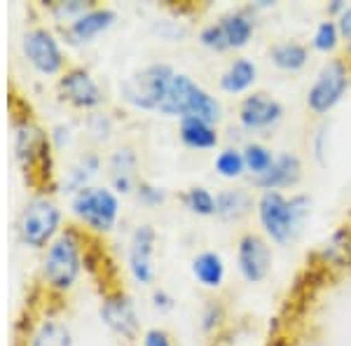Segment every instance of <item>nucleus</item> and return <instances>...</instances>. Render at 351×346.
Wrapping results in <instances>:
<instances>
[{
    "label": "nucleus",
    "instance_id": "obj_1",
    "mask_svg": "<svg viewBox=\"0 0 351 346\" xmlns=\"http://www.w3.org/2000/svg\"><path fill=\"white\" fill-rule=\"evenodd\" d=\"M164 115L199 117V120L216 124L220 120V103L208 92H204L199 84H195L188 75H173L167 89L162 106L157 108Z\"/></svg>",
    "mask_w": 351,
    "mask_h": 346
},
{
    "label": "nucleus",
    "instance_id": "obj_2",
    "mask_svg": "<svg viewBox=\"0 0 351 346\" xmlns=\"http://www.w3.org/2000/svg\"><path fill=\"white\" fill-rule=\"evenodd\" d=\"M304 213H307V199L304 197L286 199L281 192H265L258 201L260 223L276 243H286L295 234Z\"/></svg>",
    "mask_w": 351,
    "mask_h": 346
},
{
    "label": "nucleus",
    "instance_id": "obj_3",
    "mask_svg": "<svg viewBox=\"0 0 351 346\" xmlns=\"http://www.w3.org/2000/svg\"><path fill=\"white\" fill-rule=\"evenodd\" d=\"M173 68L169 64H152L143 71L134 73L127 82L122 84V96L132 106L141 110H157L167 96L169 84L173 80Z\"/></svg>",
    "mask_w": 351,
    "mask_h": 346
},
{
    "label": "nucleus",
    "instance_id": "obj_4",
    "mask_svg": "<svg viewBox=\"0 0 351 346\" xmlns=\"http://www.w3.org/2000/svg\"><path fill=\"white\" fill-rule=\"evenodd\" d=\"M80 274V243L73 232H66L49 246L47 260H45V279L49 286L66 291L75 283Z\"/></svg>",
    "mask_w": 351,
    "mask_h": 346
},
{
    "label": "nucleus",
    "instance_id": "obj_5",
    "mask_svg": "<svg viewBox=\"0 0 351 346\" xmlns=\"http://www.w3.org/2000/svg\"><path fill=\"white\" fill-rule=\"evenodd\" d=\"M73 211L82 223L99 232H106L115 225L120 203H117V197L106 187H84L73 197Z\"/></svg>",
    "mask_w": 351,
    "mask_h": 346
},
{
    "label": "nucleus",
    "instance_id": "obj_6",
    "mask_svg": "<svg viewBox=\"0 0 351 346\" xmlns=\"http://www.w3.org/2000/svg\"><path fill=\"white\" fill-rule=\"evenodd\" d=\"M253 19L246 12H230L216 24H208L202 31L199 40L204 47L216 49V52H225V49H239L248 45L253 36Z\"/></svg>",
    "mask_w": 351,
    "mask_h": 346
},
{
    "label": "nucleus",
    "instance_id": "obj_7",
    "mask_svg": "<svg viewBox=\"0 0 351 346\" xmlns=\"http://www.w3.org/2000/svg\"><path fill=\"white\" fill-rule=\"evenodd\" d=\"M349 75H347V66L342 61H328L321 68V73L316 75L314 84H311L309 94H307V103L314 112L324 115L330 108H335L339 103V99L347 92Z\"/></svg>",
    "mask_w": 351,
    "mask_h": 346
},
{
    "label": "nucleus",
    "instance_id": "obj_8",
    "mask_svg": "<svg viewBox=\"0 0 351 346\" xmlns=\"http://www.w3.org/2000/svg\"><path fill=\"white\" fill-rule=\"evenodd\" d=\"M61 213L52 201L33 199L21 215V239L33 248H43L54 236Z\"/></svg>",
    "mask_w": 351,
    "mask_h": 346
},
{
    "label": "nucleus",
    "instance_id": "obj_9",
    "mask_svg": "<svg viewBox=\"0 0 351 346\" xmlns=\"http://www.w3.org/2000/svg\"><path fill=\"white\" fill-rule=\"evenodd\" d=\"M24 54L40 73H56L64 64L59 42L45 28H33L24 36Z\"/></svg>",
    "mask_w": 351,
    "mask_h": 346
},
{
    "label": "nucleus",
    "instance_id": "obj_10",
    "mask_svg": "<svg viewBox=\"0 0 351 346\" xmlns=\"http://www.w3.org/2000/svg\"><path fill=\"white\" fill-rule=\"evenodd\" d=\"M237 262H239L241 276L248 283H258L267 276L269 264H271V253L269 246L256 234L241 236L239 248H237Z\"/></svg>",
    "mask_w": 351,
    "mask_h": 346
},
{
    "label": "nucleus",
    "instance_id": "obj_11",
    "mask_svg": "<svg viewBox=\"0 0 351 346\" xmlns=\"http://www.w3.org/2000/svg\"><path fill=\"white\" fill-rule=\"evenodd\" d=\"M284 117V108L267 94H251L239 108V120L248 132H263Z\"/></svg>",
    "mask_w": 351,
    "mask_h": 346
},
{
    "label": "nucleus",
    "instance_id": "obj_12",
    "mask_svg": "<svg viewBox=\"0 0 351 346\" xmlns=\"http://www.w3.org/2000/svg\"><path fill=\"white\" fill-rule=\"evenodd\" d=\"M59 89L64 94V99L71 101L73 106L77 108H94L104 101V94H101L99 84L92 80L87 71L82 68H73L68 71L59 82Z\"/></svg>",
    "mask_w": 351,
    "mask_h": 346
},
{
    "label": "nucleus",
    "instance_id": "obj_13",
    "mask_svg": "<svg viewBox=\"0 0 351 346\" xmlns=\"http://www.w3.org/2000/svg\"><path fill=\"white\" fill-rule=\"evenodd\" d=\"M152 246H155V230L148 225L138 227L134 232L132 248H129V267L136 281H152Z\"/></svg>",
    "mask_w": 351,
    "mask_h": 346
},
{
    "label": "nucleus",
    "instance_id": "obj_14",
    "mask_svg": "<svg viewBox=\"0 0 351 346\" xmlns=\"http://www.w3.org/2000/svg\"><path fill=\"white\" fill-rule=\"evenodd\" d=\"M101 319L106 321V325L124 334V337H134L136 334V325H138L136 323V311L134 304L124 295H115V297L106 299L104 306H101Z\"/></svg>",
    "mask_w": 351,
    "mask_h": 346
},
{
    "label": "nucleus",
    "instance_id": "obj_15",
    "mask_svg": "<svg viewBox=\"0 0 351 346\" xmlns=\"http://www.w3.org/2000/svg\"><path fill=\"white\" fill-rule=\"evenodd\" d=\"M302 175V164L295 155H281L276 157L271 169L265 175L256 178V183L260 187H265V192H276L279 187L295 185Z\"/></svg>",
    "mask_w": 351,
    "mask_h": 346
},
{
    "label": "nucleus",
    "instance_id": "obj_16",
    "mask_svg": "<svg viewBox=\"0 0 351 346\" xmlns=\"http://www.w3.org/2000/svg\"><path fill=\"white\" fill-rule=\"evenodd\" d=\"M112 21H115V12L110 10H89L82 16H77L75 21L68 28L71 42H87L94 36H99L101 31H106Z\"/></svg>",
    "mask_w": 351,
    "mask_h": 346
},
{
    "label": "nucleus",
    "instance_id": "obj_17",
    "mask_svg": "<svg viewBox=\"0 0 351 346\" xmlns=\"http://www.w3.org/2000/svg\"><path fill=\"white\" fill-rule=\"evenodd\" d=\"M180 138L188 147L195 150H211L218 145L216 127L208 122L199 120V117H183L180 120Z\"/></svg>",
    "mask_w": 351,
    "mask_h": 346
},
{
    "label": "nucleus",
    "instance_id": "obj_18",
    "mask_svg": "<svg viewBox=\"0 0 351 346\" xmlns=\"http://www.w3.org/2000/svg\"><path fill=\"white\" fill-rule=\"evenodd\" d=\"M321 260L335 269L351 267V227H339L337 232H332L321 248Z\"/></svg>",
    "mask_w": 351,
    "mask_h": 346
},
{
    "label": "nucleus",
    "instance_id": "obj_19",
    "mask_svg": "<svg viewBox=\"0 0 351 346\" xmlns=\"http://www.w3.org/2000/svg\"><path fill=\"white\" fill-rule=\"evenodd\" d=\"M256 75H258L256 64H251L248 59H237V61H232L228 71L223 73L220 87H223L228 94H241L253 87Z\"/></svg>",
    "mask_w": 351,
    "mask_h": 346
},
{
    "label": "nucleus",
    "instance_id": "obj_20",
    "mask_svg": "<svg viewBox=\"0 0 351 346\" xmlns=\"http://www.w3.org/2000/svg\"><path fill=\"white\" fill-rule=\"evenodd\" d=\"M192 274L195 279L206 288H218L220 283L225 279V264H223V258L218 253H202L195 258L192 262Z\"/></svg>",
    "mask_w": 351,
    "mask_h": 346
},
{
    "label": "nucleus",
    "instance_id": "obj_21",
    "mask_svg": "<svg viewBox=\"0 0 351 346\" xmlns=\"http://www.w3.org/2000/svg\"><path fill=\"white\" fill-rule=\"evenodd\" d=\"M253 208V199L243 190H225L216 197V213L225 220H239Z\"/></svg>",
    "mask_w": 351,
    "mask_h": 346
},
{
    "label": "nucleus",
    "instance_id": "obj_22",
    "mask_svg": "<svg viewBox=\"0 0 351 346\" xmlns=\"http://www.w3.org/2000/svg\"><path fill=\"white\" fill-rule=\"evenodd\" d=\"M269 56L284 71H300L307 64V47H302L300 42H281L271 47Z\"/></svg>",
    "mask_w": 351,
    "mask_h": 346
},
{
    "label": "nucleus",
    "instance_id": "obj_23",
    "mask_svg": "<svg viewBox=\"0 0 351 346\" xmlns=\"http://www.w3.org/2000/svg\"><path fill=\"white\" fill-rule=\"evenodd\" d=\"M31 346H73V339L64 323L45 321L43 325L38 328V332L33 334Z\"/></svg>",
    "mask_w": 351,
    "mask_h": 346
},
{
    "label": "nucleus",
    "instance_id": "obj_24",
    "mask_svg": "<svg viewBox=\"0 0 351 346\" xmlns=\"http://www.w3.org/2000/svg\"><path fill=\"white\" fill-rule=\"evenodd\" d=\"M134 166H136V157L132 155V150L115 152V157H112V162H110V169H112V183H115V187L120 192L132 190Z\"/></svg>",
    "mask_w": 351,
    "mask_h": 346
},
{
    "label": "nucleus",
    "instance_id": "obj_25",
    "mask_svg": "<svg viewBox=\"0 0 351 346\" xmlns=\"http://www.w3.org/2000/svg\"><path fill=\"white\" fill-rule=\"evenodd\" d=\"M274 160L276 157L260 143H248L246 147H243V162H246L248 171L256 173V178L267 173L271 169V164H274Z\"/></svg>",
    "mask_w": 351,
    "mask_h": 346
},
{
    "label": "nucleus",
    "instance_id": "obj_26",
    "mask_svg": "<svg viewBox=\"0 0 351 346\" xmlns=\"http://www.w3.org/2000/svg\"><path fill=\"white\" fill-rule=\"evenodd\" d=\"M185 206L197 215H213L216 213V197L206 187H190L183 197Z\"/></svg>",
    "mask_w": 351,
    "mask_h": 346
},
{
    "label": "nucleus",
    "instance_id": "obj_27",
    "mask_svg": "<svg viewBox=\"0 0 351 346\" xmlns=\"http://www.w3.org/2000/svg\"><path fill=\"white\" fill-rule=\"evenodd\" d=\"M246 169V162H243V152L234 150V147H228L216 157V171L223 175V178H239Z\"/></svg>",
    "mask_w": 351,
    "mask_h": 346
},
{
    "label": "nucleus",
    "instance_id": "obj_28",
    "mask_svg": "<svg viewBox=\"0 0 351 346\" xmlns=\"http://www.w3.org/2000/svg\"><path fill=\"white\" fill-rule=\"evenodd\" d=\"M339 36H342V33H339V26L335 21H324L314 33V47L319 49V52H332Z\"/></svg>",
    "mask_w": 351,
    "mask_h": 346
},
{
    "label": "nucleus",
    "instance_id": "obj_29",
    "mask_svg": "<svg viewBox=\"0 0 351 346\" xmlns=\"http://www.w3.org/2000/svg\"><path fill=\"white\" fill-rule=\"evenodd\" d=\"M54 14L59 16V19H64V16H82L84 12H89L87 10V3H82V0H71V3H56L54 5Z\"/></svg>",
    "mask_w": 351,
    "mask_h": 346
},
{
    "label": "nucleus",
    "instance_id": "obj_30",
    "mask_svg": "<svg viewBox=\"0 0 351 346\" xmlns=\"http://www.w3.org/2000/svg\"><path fill=\"white\" fill-rule=\"evenodd\" d=\"M138 199L145 203H160L164 201V192L152 185H138Z\"/></svg>",
    "mask_w": 351,
    "mask_h": 346
},
{
    "label": "nucleus",
    "instance_id": "obj_31",
    "mask_svg": "<svg viewBox=\"0 0 351 346\" xmlns=\"http://www.w3.org/2000/svg\"><path fill=\"white\" fill-rule=\"evenodd\" d=\"M143 346H171V342H169L167 332H162V330H150V332H145Z\"/></svg>",
    "mask_w": 351,
    "mask_h": 346
},
{
    "label": "nucleus",
    "instance_id": "obj_32",
    "mask_svg": "<svg viewBox=\"0 0 351 346\" xmlns=\"http://www.w3.org/2000/svg\"><path fill=\"white\" fill-rule=\"evenodd\" d=\"M223 316V311H220V306L211 304L206 309V314H204V330H208V328H213L218 323V319Z\"/></svg>",
    "mask_w": 351,
    "mask_h": 346
},
{
    "label": "nucleus",
    "instance_id": "obj_33",
    "mask_svg": "<svg viewBox=\"0 0 351 346\" xmlns=\"http://www.w3.org/2000/svg\"><path fill=\"white\" fill-rule=\"evenodd\" d=\"M337 26H339V33H342L344 38H349V40H351V5H349L347 10H344L342 14H339Z\"/></svg>",
    "mask_w": 351,
    "mask_h": 346
}]
</instances>
